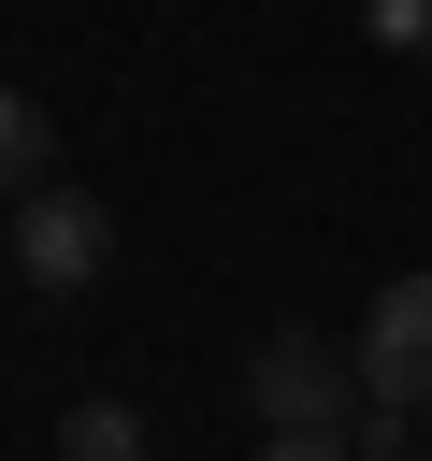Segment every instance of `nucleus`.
I'll use <instances>...</instances> for the list:
<instances>
[{
    "label": "nucleus",
    "instance_id": "nucleus-1",
    "mask_svg": "<svg viewBox=\"0 0 432 461\" xmlns=\"http://www.w3.org/2000/svg\"><path fill=\"white\" fill-rule=\"evenodd\" d=\"M245 389H259V432H346L360 418V360L331 331H259Z\"/></svg>",
    "mask_w": 432,
    "mask_h": 461
},
{
    "label": "nucleus",
    "instance_id": "nucleus-5",
    "mask_svg": "<svg viewBox=\"0 0 432 461\" xmlns=\"http://www.w3.org/2000/svg\"><path fill=\"white\" fill-rule=\"evenodd\" d=\"M58 461H144V418H130V403H101V389H86V403H72V418H58Z\"/></svg>",
    "mask_w": 432,
    "mask_h": 461
},
{
    "label": "nucleus",
    "instance_id": "nucleus-6",
    "mask_svg": "<svg viewBox=\"0 0 432 461\" xmlns=\"http://www.w3.org/2000/svg\"><path fill=\"white\" fill-rule=\"evenodd\" d=\"M360 14H374V43H389V58H432V0H360Z\"/></svg>",
    "mask_w": 432,
    "mask_h": 461
},
{
    "label": "nucleus",
    "instance_id": "nucleus-2",
    "mask_svg": "<svg viewBox=\"0 0 432 461\" xmlns=\"http://www.w3.org/2000/svg\"><path fill=\"white\" fill-rule=\"evenodd\" d=\"M346 360H360V403H389V418H418V403H432V274H389Z\"/></svg>",
    "mask_w": 432,
    "mask_h": 461
},
{
    "label": "nucleus",
    "instance_id": "nucleus-8",
    "mask_svg": "<svg viewBox=\"0 0 432 461\" xmlns=\"http://www.w3.org/2000/svg\"><path fill=\"white\" fill-rule=\"evenodd\" d=\"M374 461H403V447H374Z\"/></svg>",
    "mask_w": 432,
    "mask_h": 461
},
{
    "label": "nucleus",
    "instance_id": "nucleus-7",
    "mask_svg": "<svg viewBox=\"0 0 432 461\" xmlns=\"http://www.w3.org/2000/svg\"><path fill=\"white\" fill-rule=\"evenodd\" d=\"M259 461H360L346 432H259Z\"/></svg>",
    "mask_w": 432,
    "mask_h": 461
},
{
    "label": "nucleus",
    "instance_id": "nucleus-4",
    "mask_svg": "<svg viewBox=\"0 0 432 461\" xmlns=\"http://www.w3.org/2000/svg\"><path fill=\"white\" fill-rule=\"evenodd\" d=\"M58 187V115H29V86H0V202Z\"/></svg>",
    "mask_w": 432,
    "mask_h": 461
},
{
    "label": "nucleus",
    "instance_id": "nucleus-3",
    "mask_svg": "<svg viewBox=\"0 0 432 461\" xmlns=\"http://www.w3.org/2000/svg\"><path fill=\"white\" fill-rule=\"evenodd\" d=\"M101 259H115V216L86 187H29L14 202V274L29 288H101Z\"/></svg>",
    "mask_w": 432,
    "mask_h": 461
}]
</instances>
